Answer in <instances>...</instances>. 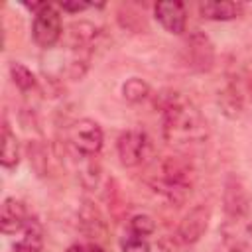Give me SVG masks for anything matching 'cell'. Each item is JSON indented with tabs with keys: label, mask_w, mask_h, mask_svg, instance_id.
Listing matches in <instances>:
<instances>
[{
	"label": "cell",
	"mask_w": 252,
	"mask_h": 252,
	"mask_svg": "<svg viewBox=\"0 0 252 252\" xmlns=\"http://www.w3.org/2000/svg\"><path fill=\"white\" fill-rule=\"evenodd\" d=\"M219 232L226 252H252V201L242 179L234 173L224 179Z\"/></svg>",
	"instance_id": "obj_2"
},
{
	"label": "cell",
	"mask_w": 252,
	"mask_h": 252,
	"mask_svg": "<svg viewBox=\"0 0 252 252\" xmlns=\"http://www.w3.org/2000/svg\"><path fill=\"white\" fill-rule=\"evenodd\" d=\"M120 248H122V252H150L148 240L144 236H138L132 232L124 234V238L120 240Z\"/></svg>",
	"instance_id": "obj_18"
},
{
	"label": "cell",
	"mask_w": 252,
	"mask_h": 252,
	"mask_svg": "<svg viewBox=\"0 0 252 252\" xmlns=\"http://www.w3.org/2000/svg\"><path fill=\"white\" fill-rule=\"evenodd\" d=\"M150 152V138L140 128L124 130L116 140V154L124 167H138L144 163Z\"/></svg>",
	"instance_id": "obj_7"
},
{
	"label": "cell",
	"mask_w": 252,
	"mask_h": 252,
	"mask_svg": "<svg viewBox=\"0 0 252 252\" xmlns=\"http://www.w3.org/2000/svg\"><path fill=\"white\" fill-rule=\"evenodd\" d=\"M154 230H156V220L150 215L140 213V215H134L128 220V232H132V234H138V236L148 238L150 234H154Z\"/></svg>",
	"instance_id": "obj_17"
},
{
	"label": "cell",
	"mask_w": 252,
	"mask_h": 252,
	"mask_svg": "<svg viewBox=\"0 0 252 252\" xmlns=\"http://www.w3.org/2000/svg\"><path fill=\"white\" fill-rule=\"evenodd\" d=\"M209 220H211V209L203 203L195 205L181 219V222L177 224L175 238L185 246H191V244L199 242L203 238V234L207 232V228H209Z\"/></svg>",
	"instance_id": "obj_8"
},
{
	"label": "cell",
	"mask_w": 252,
	"mask_h": 252,
	"mask_svg": "<svg viewBox=\"0 0 252 252\" xmlns=\"http://www.w3.org/2000/svg\"><path fill=\"white\" fill-rule=\"evenodd\" d=\"M0 161H2L4 169H14L20 163V142L6 118L2 122V158H0Z\"/></svg>",
	"instance_id": "obj_14"
},
{
	"label": "cell",
	"mask_w": 252,
	"mask_h": 252,
	"mask_svg": "<svg viewBox=\"0 0 252 252\" xmlns=\"http://www.w3.org/2000/svg\"><path fill=\"white\" fill-rule=\"evenodd\" d=\"M43 250V228L41 222L32 217L26 228L22 230L20 240L12 246L10 252H41Z\"/></svg>",
	"instance_id": "obj_13"
},
{
	"label": "cell",
	"mask_w": 252,
	"mask_h": 252,
	"mask_svg": "<svg viewBox=\"0 0 252 252\" xmlns=\"http://www.w3.org/2000/svg\"><path fill=\"white\" fill-rule=\"evenodd\" d=\"M152 191L159 193L169 203H183L193 185V169L181 158H163L158 163V169L148 177Z\"/></svg>",
	"instance_id": "obj_3"
},
{
	"label": "cell",
	"mask_w": 252,
	"mask_h": 252,
	"mask_svg": "<svg viewBox=\"0 0 252 252\" xmlns=\"http://www.w3.org/2000/svg\"><path fill=\"white\" fill-rule=\"evenodd\" d=\"M87 252H104L96 242H91V244H87Z\"/></svg>",
	"instance_id": "obj_21"
},
{
	"label": "cell",
	"mask_w": 252,
	"mask_h": 252,
	"mask_svg": "<svg viewBox=\"0 0 252 252\" xmlns=\"http://www.w3.org/2000/svg\"><path fill=\"white\" fill-rule=\"evenodd\" d=\"M79 224H81V230L93 240L104 236V232H106V222H104L100 211L89 201H85L79 211Z\"/></svg>",
	"instance_id": "obj_12"
},
{
	"label": "cell",
	"mask_w": 252,
	"mask_h": 252,
	"mask_svg": "<svg viewBox=\"0 0 252 252\" xmlns=\"http://www.w3.org/2000/svg\"><path fill=\"white\" fill-rule=\"evenodd\" d=\"M244 4L240 2H228V0H205L199 4V14L205 20L213 22H228L238 16H242Z\"/></svg>",
	"instance_id": "obj_11"
},
{
	"label": "cell",
	"mask_w": 252,
	"mask_h": 252,
	"mask_svg": "<svg viewBox=\"0 0 252 252\" xmlns=\"http://www.w3.org/2000/svg\"><path fill=\"white\" fill-rule=\"evenodd\" d=\"M156 104L161 116V136L169 146L187 150L207 142L209 124L205 116L181 93H163Z\"/></svg>",
	"instance_id": "obj_1"
},
{
	"label": "cell",
	"mask_w": 252,
	"mask_h": 252,
	"mask_svg": "<svg viewBox=\"0 0 252 252\" xmlns=\"http://www.w3.org/2000/svg\"><path fill=\"white\" fill-rule=\"evenodd\" d=\"M10 77H12L14 85H16L22 93H28V91H32V89L37 87V79H35V75L32 73V69L26 67V65L20 63V61L10 63Z\"/></svg>",
	"instance_id": "obj_15"
},
{
	"label": "cell",
	"mask_w": 252,
	"mask_h": 252,
	"mask_svg": "<svg viewBox=\"0 0 252 252\" xmlns=\"http://www.w3.org/2000/svg\"><path fill=\"white\" fill-rule=\"evenodd\" d=\"M183 63L195 73H207L215 65V45L203 32H193L183 43Z\"/></svg>",
	"instance_id": "obj_6"
},
{
	"label": "cell",
	"mask_w": 252,
	"mask_h": 252,
	"mask_svg": "<svg viewBox=\"0 0 252 252\" xmlns=\"http://www.w3.org/2000/svg\"><path fill=\"white\" fill-rule=\"evenodd\" d=\"M32 215L28 207L16 199V197H6L0 207V228L4 234H22L26 224L30 222Z\"/></svg>",
	"instance_id": "obj_10"
},
{
	"label": "cell",
	"mask_w": 252,
	"mask_h": 252,
	"mask_svg": "<svg viewBox=\"0 0 252 252\" xmlns=\"http://www.w3.org/2000/svg\"><path fill=\"white\" fill-rule=\"evenodd\" d=\"M59 8L63 12H73V14H79V12H85L89 8H94V4H89V2H61Z\"/></svg>",
	"instance_id": "obj_19"
},
{
	"label": "cell",
	"mask_w": 252,
	"mask_h": 252,
	"mask_svg": "<svg viewBox=\"0 0 252 252\" xmlns=\"http://www.w3.org/2000/svg\"><path fill=\"white\" fill-rule=\"evenodd\" d=\"M65 252H87V244H73Z\"/></svg>",
	"instance_id": "obj_20"
},
{
	"label": "cell",
	"mask_w": 252,
	"mask_h": 252,
	"mask_svg": "<svg viewBox=\"0 0 252 252\" xmlns=\"http://www.w3.org/2000/svg\"><path fill=\"white\" fill-rule=\"evenodd\" d=\"M154 16L159 26L173 35H181L187 28V10L179 0H163L154 6Z\"/></svg>",
	"instance_id": "obj_9"
},
{
	"label": "cell",
	"mask_w": 252,
	"mask_h": 252,
	"mask_svg": "<svg viewBox=\"0 0 252 252\" xmlns=\"http://www.w3.org/2000/svg\"><path fill=\"white\" fill-rule=\"evenodd\" d=\"M148 94H150V85L144 79H140V77H130L122 85V96L130 104L142 102L144 98H148Z\"/></svg>",
	"instance_id": "obj_16"
},
{
	"label": "cell",
	"mask_w": 252,
	"mask_h": 252,
	"mask_svg": "<svg viewBox=\"0 0 252 252\" xmlns=\"http://www.w3.org/2000/svg\"><path fill=\"white\" fill-rule=\"evenodd\" d=\"M69 144L79 156L91 159L100 154L104 144V132L96 120L81 118L69 128Z\"/></svg>",
	"instance_id": "obj_5"
},
{
	"label": "cell",
	"mask_w": 252,
	"mask_h": 252,
	"mask_svg": "<svg viewBox=\"0 0 252 252\" xmlns=\"http://www.w3.org/2000/svg\"><path fill=\"white\" fill-rule=\"evenodd\" d=\"M63 35V22L59 14V6L43 4L32 20V39L41 49H51Z\"/></svg>",
	"instance_id": "obj_4"
}]
</instances>
